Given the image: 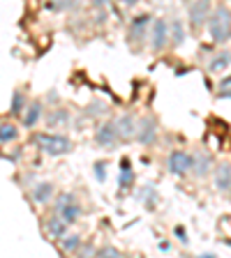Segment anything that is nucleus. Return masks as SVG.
<instances>
[{"label":"nucleus","mask_w":231,"mask_h":258,"mask_svg":"<svg viewBox=\"0 0 231 258\" xmlns=\"http://www.w3.org/2000/svg\"><path fill=\"white\" fill-rule=\"evenodd\" d=\"M74 198H77V196L72 194V191H62V194H58V196H56V212L60 210L62 205H67L70 201H74Z\"/></svg>","instance_id":"nucleus-21"},{"label":"nucleus","mask_w":231,"mask_h":258,"mask_svg":"<svg viewBox=\"0 0 231 258\" xmlns=\"http://www.w3.org/2000/svg\"><path fill=\"white\" fill-rule=\"evenodd\" d=\"M130 182H132V169L123 171V175H120V187H127Z\"/></svg>","instance_id":"nucleus-23"},{"label":"nucleus","mask_w":231,"mask_h":258,"mask_svg":"<svg viewBox=\"0 0 231 258\" xmlns=\"http://www.w3.org/2000/svg\"><path fill=\"white\" fill-rule=\"evenodd\" d=\"M229 63H231V53H229V51H222V53H220L213 63H211V67H208V69L213 71V74H217V71L227 69V67H229Z\"/></svg>","instance_id":"nucleus-18"},{"label":"nucleus","mask_w":231,"mask_h":258,"mask_svg":"<svg viewBox=\"0 0 231 258\" xmlns=\"http://www.w3.org/2000/svg\"><path fill=\"white\" fill-rule=\"evenodd\" d=\"M95 254H97V256H120V251L114 249V247H102V249H97Z\"/></svg>","instance_id":"nucleus-22"},{"label":"nucleus","mask_w":231,"mask_h":258,"mask_svg":"<svg viewBox=\"0 0 231 258\" xmlns=\"http://www.w3.org/2000/svg\"><path fill=\"white\" fill-rule=\"evenodd\" d=\"M58 214H60L62 219L67 222V226H72V224L79 222V217H81V205L77 203V198H74V201H70L67 205H62L60 210H58Z\"/></svg>","instance_id":"nucleus-13"},{"label":"nucleus","mask_w":231,"mask_h":258,"mask_svg":"<svg viewBox=\"0 0 231 258\" xmlns=\"http://www.w3.org/2000/svg\"><path fill=\"white\" fill-rule=\"evenodd\" d=\"M134 138L141 145H153L155 138H157V122L153 118H143L141 122L136 125V136Z\"/></svg>","instance_id":"nucleus-7"},{"label":"nucleus","mask_w":231,"mask_h":258,"mask_svg":"<svg viewBox=\"0 0 231 258\" xmlns=\"http://www.w3.org/2000/svg\"><path fill=\"white\" fill-rule=\"evenodd\" d=\"M42 104H39V102H33V104H28L26 108H23V113H21V116H23V127H26V129H33V127L37 125V122H39V118H42Z\"/></svg>","instance_id":"nucleus-10"},{"label":"nucleus","mask_w":231,"mask_h":258,"mask_svg":"<svg viewBox=\"0 0 231 258\" xmlns=\"http://www.w3.org/2000/svg\"><path fill=\"white\" fill-rule=\"evenodd\" d=\"M60 247H62V251L65 254H77V251L81 249V235H65L60 240Z\"/></svg>","instance_id":"nucleus-17"},{"label":"nucleus","mask_w":231,"mask_h":258,"mask_svg":"<svg viewBox=\"0 0 231 258\" xmlns=\"http://www.w3.org/2000/svg\"><path fill=\"white\" fill-rule=\"evenodd\" d=\"M187 17H190V23L194 28H201L204 23H208L211 2H208V0H192L190 7H187Z\"/></svg>","instance_id":"nucleus-5"},{"label":"nucleus","mask_w":231,"mask_h":258,"mask_svg":"<svg viewBox=\"0 0 231 258\" xmlns=\"http://www.w3.org/2000/svg\"><path fill=\"white\" fill-rule=\"evenodd\" d=\"M176 235H178V240L180 242H187V233L183 231V226H176Z\"/></svg>","instance_id":"nucleus-26"},{"label":"nucleus","mask_w":231,"mask_h":258,"mask_svg":"<svg viewBox=\"0 0 231 258\" xmlns=\"http://www.w3.org/2000/svg\"><path fill=\"white\" fill-rule=\"evenodd\" d=\"M120 169H123V171H127V169H130V161H127V159H123V161H120Z\"/></svg>","instance_id":"nucleus-29"},{"label":"nucleus","mask_w":231,"mask_h":258,"mask_svg":"<svg viewBox=\"0 0 231 258\" xmlns=\"http://www.w3.org/2000/svg\"><path fill=\"white\" fill-rule=\"evenodd\" d=\"M33 143H35L42 152H46L49 157L67 155V152H72V148H74L67 136H62V134H46V132L35 134V136H33Z\"/></svg>","instance_id":"nucleus-1"},{"label":"nucleus","mask_w":231,"mask_h":258,"mask_svg":"<svg viewBox=\"0 0 231 258\" xmlns=\"http://www.w3.org/2000/svg\"><path fill=\"white\" fill-rule=\"evenodd\" d=\"M208 33L213 42H227L231 37V12L227 7H215L208 17Z\"/></svg>","instance_id":"nucleus-2"},{"label":"nucleus","mask_w":231,"mask_h":258,"mask_svg":"<svg viewBox=\"0 0 231 258\" xmlns=\"http://www.w3.org/2000/svg\"><path fill=\"white\" fill-rule=\"evenodd\" d=\"M125 5H127V7H134V5H136V2H139V0H123Z\"/></svg>","instance_id":"nucleus-30"},{"label":"nucleus","mask_w":231,"mask_h":258,"mask_svg":"<svg viewBox=\"0 0 231 258\" xmlns=\"http://www.w3.org/2000/svg\"><path fill=\"white\" fill-rule=\"evenodd\" d=\"M118 141H120V134H118V125H116L114 120L102 122V125L97 127V132H95V143H97L99 148H116Z\"/></svg>","instance_id":"nucleus-4"},{"label":"nucleus","mask_w":231,"mask_h":258,"mask_svg":"<svg viewBox=\"0 0 231 258\" xmlns=\"http://www.w3.org/2000/svg\"><path fill=\"white\" fill-rule=\"evenodd\" d=\"M46 235L51 238V240H58L60 242L65 235H67V222L62 219L58 212H54V217L51 219H46Z\"/></svg>","instance_id":"nucleus-9"},{"label":"nucleus","mask_w":231,"mask_h":258,"mask_svg":"<svg viewBox=\"0 0 231 258\" xmlns=\"http://www.w3.org/2000/svg\"><path fill=\"white\" fill-rule=\"evenodd\" d=\"M192 155L185 150H173L167 157V171L173 173V175H185L187 171H192Z\"/></svg>","instance_id":"nucleus-3"},{"label":"nucleus","mask_w":231,"mask_h":258,"mask_svg":"<svg viewBox=\"0 0 231 258\" xmlns=\"http://www.w3.org/2000/svg\"><path fill=\"white\" fill-rule=\"evenodd\" d=\"M211 164H213V159L208 155H196L194 159H192V171H194L196 178H204L206 173L211 171Z\"/></svg>","instance_id":"nucleus-15"},{"label":"nucleus","mask_w":231,"mask_h":258,"mask_svg":"<svg viewBox=\"0 0 231 258\" xmlns=\"http://www.w3.org/2000/svg\"><path fill=\"white\" fill-rule=\"evenodd\" d=\"M153 23V17L151 14H139V17L132 18V23H130V42H141L143 37L148 35V26Z\"/></svg>","instance_id":"nucleus-8"},{"label":"nucleus","mask_w":231,"mask_h":258,"mask_svg":"<svg viewBox=\"0 0 231 258\" xmlns=\"http://www.w3.org/2000/svg\"><path fill=\"white\" fill-rule=\"evenodd\" d=\"M30 196H33V201H35V203H39V205L49 203V201L54 198V185H51L49 180H44V182H37Z\"/></svg>","instance_id":"nucleus-11"},{"label":"nucleus","mask_w":231,"mask_h":258,"mask_svg":"<svg viewBox=\"0 0 231 258\" xmlns=\"http://www.w3.org/2000/svg\"><path fill=\"white\" fill-rule=\"evenodd\" d=\"M65 118H67V113H65V111H60V113H58V116H51L49 118V125H54V122H60V120H65Z\"/></svg>","instance_id":"nucleus-25"},{"label":"nucleus","mask_w":231,"mask_h":258,"mask_svg":"<svg viewBox=\"0 0 231 258\" xmlns=\"http://www.w3.org/2000/svg\"><path fill=\"white\" fill-rule=\"evenodd\" d=\"M19 138V127L12 122H0V143H12Z\"/></svg>","instance_id":"nucleus-16"},{"label":"nucleus","mask_w":231,"mask_h":258,"mask_svg":"<svg viewBox=\"0 0 231 258\" xmlns=\"http://www.w3.org/2000/svg\"><path fill=\"white\" fill-rule=\"evenodd\" d=\"M116 125H118V134H120V138H134L136 136V120H134L130 113H125L116 120Z\"/></svg>","instance_id":"nucleus-12"},{"label":"nucleus","mask_w":231,"mask_h":258,"mask_svg":"<svg viewBox=\"0 0 231 258\" xmlns=\"http://www.w3.org/2000/svg\"><path fill=\"white\" fill-rule=\"evenodd\" d=\"M169 35H173V44H183V39H185V33H183V23L180 21H173L169 26Z\"/></svg>","instance_id":"nucleus-20"},{"label":"nucleus","mask_w":231,"mask_h":258,"mask_svg":"<svg viewBox=\"0 0 231 258\" xmlns=\"http://www.w3.org/2000/svg\"><path fill=\"white\" fill-rule=\"evenodd\" d=\"M160 249H162V251H169V249H171L169 242H160Z\"/></svg>","instance_id":"nucleus-28"},{"label":"nucleus","mask_w":231,"mask_h":258,"mask_svg":"<svg viewBox=\"0 0 231 258\" xmlns=\"http://www.w3.org/2000/svg\"><path fill=\"white\" fill-rule=\"evenodd\" d=\"M148 35H151V46L155 51H162L167 42H169V23L164 21V18H155L153 21V28L148 30Z\"/></svg>","instance_id":"nucleus-6"},{"label":"nucleus","mask_w":231,"mask_h":258,"mask_svg":"<svg viewBox=\"0 0 231 258\" xmlns=\"http://www.w3.org/2000/svg\"><path fill=\"white\" fill-rule=\"evenodd\" d=\"M215 187L220 189V191H231V166H229V164H222V166H217Z\"/></svg>","instance_id":"nucleus-14"},{"label":"nucleus","mask_w":231,"mask_h":258,"mask_svg":"<svg viewBox=\"0 0 231 258\" xmlns=\"http://www.w3.org/2000/svg\"><path fill=\"white\" fill-rule=\"evenodd\" d=\"M23 108H26V95H23L21 90H17V92L12 95V106H9V111H12V116H21Z\"/></svg>","instance_id":"nucleus-19"},{"label":"nucleus","mask_w":231,"mask_h":258,"mask_svg":"<svg viewBox=\"0 0 231 258\" xmlns=\"http://www.w3.org/2000/svg\"><path fill=\"white\" fill-rule=\"evenodd\" d=\"M95 175H97L99 182H104V164L99 161V164H95Z\"/></svg>","instance_id":"nucleus-24"},{"label":"nucleus","mask_w":231,"mask_h":258,"mask_svg":"<svg viewBox=\"0 0 231 258\" xmlns=\"http://www.w3.org/2000/svg\"><path fill=\"white\" fill-rule=\"evenodd\" d=\"M109 2H111V0H90V5H93V7H104V5H109Z\"/></svg>","instance_id":"nucleus-27"}]
</instances>
